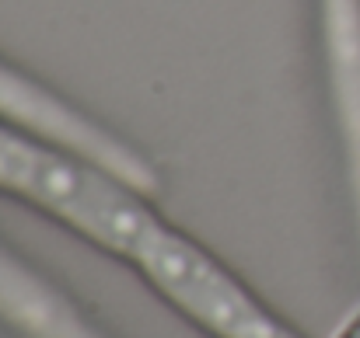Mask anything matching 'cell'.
<instances>
[{"instance_id": "1", "label": "cell", "mask_w": 360, "mask_h": 338, "mask_svg": "<svg viewBox=\"0 0 360 338\" xmlns=\"http://www.w3.org/2000/svg\"><path fill=\"white\" fill-rule=\"evenodd\" d=\"M0 192L126 262L154 293L186 265L196 241L161 220L122 178L0 119Z\"/></svg>"}, {"instance_id": "3", "label": "cell", "mask_w": 360, "mask_h": 338, "mask_svg": "<svg viewBox=\"0 0 360 338\" xmlns=\"http://www.w3.org/2000/svg\"><path fill=\"white\" fill-rule=\"evenodd\" d=\"M329 105L360 224V0H315Z\"/></svg>"}, {"instance_id": "4", "label": "cell", "mask_w": 360, "mask_h": 338, "mask_svg": "<svg viewBox=\"0 0 360 338\" xmlns=\"http://www.w3.org/2000/svg\"><path fill=\"white\" fill-rule=\"evenodd\" d=\"M0 325L18 338H105L7 244H0Z\"/></svg>"}, {"instance_id": "5", "label": "cell", "mask_w": 360, "mask_h": 338, "mask_svg": "<svg viewBox=\"0 0 360 338\" xmlns=\"http://www.w3.org/2000/svg\"><path fill=\"white\" fill-rule=\"evenodd\" d=\"M333 338H360V311H354V314L340 325V332Z\"/></svg>"}, {"instance_id": "2", "label": "cell", "mask_w": 360, "mask_h": 338, "mask_svg": "<svg viewBox=\"0 0 360 338\" xmlns=\"http://www.w3.org/2000/svg\"><path fill=\"white\" fill-rule=\"evenodd\" d=\"M0 119L105 168L109 175L122 178L129 189L143 196H154L161 189V178L143 154H136L122 136L109 133L91 115L74 109L39 81L25 77L7 60H0Z\"/></svg>"}]
</instances>
